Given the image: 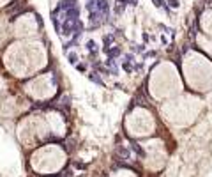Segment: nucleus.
<instances>
[{
  "mask_svg": "<svg viewBox=\"0 0 212 177\" xmlns=\"http://www.w3.org/2000/svg\"><path fill=\"white\" fill-rule=\"evenodd\" d=\"M154 5H156V7H163V2H161V0H154Z\"/></svg>",
  "mask_w": 212,
  "mask_h": 177,
  "instance_id": "1",
  "label": "nucleus"
},
{
  "mask_svg": "<svg viewBox=\"0 0 212 177\" xmlns=\"http://www.w3.org/2000/svg\"><path fill=\"white\" fill-rule=\"evenodd\" d=\"M170 4H172V7H178V0H170Z\"/></svg>",
  "mask_w": 212,
  "mask_h": 177,
  "instance_id": "2",
  "label": "nucleus"
}]
</instances>
